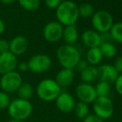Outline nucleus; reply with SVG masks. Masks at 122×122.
<instances>
[{"label":"nucleus","mask_w":122,"mask_h":122,"mask_svg":"<svg viewBox=\"0 0 122 122\" xmlns=\"http://www.w3.org/2000/svg\"><path fill=\"white\" fill-rule=\"evenodd\" d=\"M95 90H96V93H97V97H108V95H109L111 91V84L100 81L97 85H96Z\"/></svg>","instance_id":"5701e85b"},{"label":"nucleus","mask_w":122,"mask_h":122,"mask_svg":"<svg viewBox=\"0 0 122 122\" xmlns=\"http://www.w3.org/2000/svg\"><path fill=\"white\" fill-rule=\"evenodd\" d=\"M32 105L29 101L17 98L11 101L8 111L12 119L23 121L27 119L32 113Z\"/></svg>","instance_id":"20e7f679"},{"label":"nucleus","mask_w":122,"mask_h":122,"mask_svg":"<svg viewBox=\"0 0 122 122\" xmlns=\"http://www.w3.org/2000/svg\"><path fill=\"white\" fill-rule=\"evenodd\" d=\"M11 100L8 93L4 92H0V110L7 109L9 106Z\"/></svg>","instance_id":"bb28decb"},{"label":"nucleus","mask_w":122,"mask_h":122,"mask_svg":"<svg viewBox=\"0 0 122 122\" xmlns=\"http://www.w3.org/2000/svg\"><path fill=\"white\" fill-rule=\"evenodd\" d=\"M17 92H18V98L26 100V101H29L32 97L34 93L32 86L27 82H23Z\"/></svg>","instance_id":"aec40b11"},{"label":"nucleus","mask_w":122,"mask_h":122,"mask_svg":"<svg viewBox=\"0 0 122 122\" xmlns=\"http://www.w3.org/2000/svg\"><path fill=\"white\" fill-rule=\"evenodd\" d=\"M15 1H16V0H0V2H1L3 4H5V5L12 4V3H13Z\"/></svg>","instance_id":"f704fd0d"},{"label":"nucleus","mask_w":122,"mask_h":122,"mask_svg":"<svg viewBox=\"0 0 122 122\" xmlns=\"http://www.w3.org/2000/svg\"><path fill=\"white\" fill-rule=\"evenodd\" d=\"M103 59V55L99 47L89 48L86 54L87 62L92 66L98 65Z\"/></svg>","instance_id":"6ab92c4d"},{"label":"nucleus","mask_w":122,"mask_h":122,"mask_svg":"<svg viewBox=\"0 0 122 122\" xmlns=\"http://www.w3.org/2000/svg\"><path fill=\"white\" fill-rule=\"evenodd\" d=\"M23 82V77L19 72L13 71L2 75L0 79V87L3 92L12 93L17 92Z\"/></svg>","instance_id":"0eeeda50"},{"label":"nucleus","mask_w":122,"mask_h":122,"mask_svg":"<svg viewBox=\"0 0 122 122\" xmlns=\"http://www.w3.org/2000/svg\"><path fill=\"white\" fill-rule=\"evenodd\" d=\"M83 122H104V121L97 116L95 114H89L85 119H83Z\"/></svg>","instance_id":"2f4dec72"},{"label":"nucleus","mask_w":122,"mask_h":122,"mask_svg":"<svg viewBox=\"0 0 122 122\" xmlns=\"http://www.w3.org/2000/svg\"><path fill=\"white\" fill-rule=\"evenodd\" d=\"M28 70L34 73H43L51 66V60L47 55L37 54L32 56L27 61Z\"/></svg>","instance_id":"6e6552de"},{"label":"nucleus","mask_w":122,"mask_h":122,"mask_svg":"<svg viewBox=\"0 0 122 122\" xmlns=\"http://www.w3.org/2000/svg\"><path fill=\"white\" fill-rule=\"evenodd\" d=\"M37 97L43 101H53L61 92V88L53 79L46 78L38 83L36 89Z\"/></svg>","instance_id":"7ed1b4c3"},{"label":"nucleus","mask_w":122,"mask_h":122,"mask_svg":"<svg viewBox=\"0 0 122 122\" xmlns=\"http://www.w3.org/2000/svg\"><path fill=\"white\" fill-rule=\"evenodd\" d=\"M61 0H45L46 6L48 8L51 9H54V8H57L58 6L61 4Z\"/></svg>","instance_id":"c756f323"},{"label":"nucleus","mask_w":122,"mask_h":122,"mask_svg":"<svg viewBox=\"0 0 122 122\" xmlns=\"http://www.w3.org/2000/svg\"><path fill=\"white\" fill-rule=\"evenodd\" d=\"M28 41L24 36H17L9 42V51L15 56H19L27 51Z\"/></svg>","instance_id":"4468645a"},{"label":"nucleus","mask_w":122,"mask_h":122,"mask_svg":"<svg viewBox=\"0 0 122 122\" xmlns=\"http://www.w3.org/2000/svg\"><path fill=\"white\" fill-rule=\"evenodd\" d=\"M78 13L79 17L81 16L84 18H90L94 14V8L91 3H83L78 6Z\"/></svg>","instance_id":"a878e982"},{"label":"nucleus","mask_w":122,"mask_h":122,"mask_svg":"<svg viewBox=\"0 0 122 122\" xmlns=\"http://www.w3.org/2000/svg\"><path fill=\"white\" fill-rule=\"evenodd\" d=\"M110 35L111 38L118 42L122 43V22L113 23L111 28L110 29Z\"/></svg>","instance_id":"b1692460"},{"label":"nucleus","mask_w":122,"mask_h":122,"mask_svg":"<svg viewBox=\"0 0 122 122\" xmlns=\"http://www.w3.org/2000/svg\"><path fill=\"white\" fill-rule=\"evenodd\" d=\"M76 94L79 101L86 104L93 103L97 98L96 93L95 86L92 84H87L81 82L76 88Z\"/></svg>","instance_id":"1a4fd4ad"},{"label":"nucleus","mask_w":122,"mask_h":122,"mask_svg":"<svg viewBox=\"0 0 122 122\" xmlns=\"http://www.w3.org/2000/svg\"><path fill=\"white\" fill-rule=\"evenodd\" d=\"M62 37L64 41L68 45L75 43L78 39V29L75 24L71 26H66L63 29Z\"/></svg>","instance_id":"a211bd4d"},{"label":"nucleus","mask_w":122,"mask_h":122,"mask_svg":"<svg viewBox=\"0 0 122 122\" xmlns=\"http://www.w3.org/2000/svg\"><path fill=\"white\" fill-rule=\"evenodd\" d=\"M98 79L101 81L107 82L109 84H114L117 79L119 73L116 70L113 65L104 64L97 68Z\"/></svg>","instance_id":"ddd939ff"},{"label":"nucleus","mask_w":122,"mask_h":122,"mask_svg":"<svg viewBox=\"0 0 122 122\" xmlns=\"http://www.w3.org/2000/svg\"><path fill=\"white\" fill-rule=\"evenodd\" d=\"M4 30H5V24H4V23L0 19V35L3 33Z\"/></svg>","instance_id":"c9c22d12"},{"label":"nucleus","mask_w":122,"mask_h":122,"mask_svg":"<svg viewBox=\"0 0 122 122\" xmlns=\"http://www.w3.org/2000/svg\"><path fill=\"white\" fill-rule=\"evenodd\" d=\"M98 79V71L95 66L88 65L81 71V80L83 83L92 84Z\"/></svg>","instance_id":"f3484780"},{"label":"nucleus","mask_w":122,"mask_h":122,"mask_svg":"<svg viewBox=\"0 0 122 122\" xmlns=\"http://www.w3.org/2000/svg\"><path fill=\"white\" fill-rule=\"evenodd\" d=\"M121 50H122V49H121Z\"/></svg>","instance_id":"ea45409f"},{"label":"nucleus","mask_w":122,"mask_h":122,"mask_svg":"<svg viewBox=\"0 0 122 122\" xmlns=\"http://www.w3.org/2000/svg\"><path fill=\"white\" fill-rule=\"evenodd\" d=\"M56 16L58 23L61 25L71 26L76 23L79 18L78 6L76 3L70 0L61 2L56 11Z\"/></svg>","instance_id":"f257e3e1"},{"label":"nucleus","mask_w":122,"mask_h":122,"mask_svg":"<svg viewBox=\"0 0 122 122\" xmlns=\"http://www.w3.org/2000/svg\"><path fill=\"white\" fill-rule=\"evenodd\" d=\"M51 122H56V121H51Z\"/></svg>","instance_id":"4c0bfd02"},{"label":"nucleus","mask_w":122,"mask_h":122,"mask_svg":"<svg viewBox=\"0 0 122 122\" xmlns=\"http://www.w3.org/2000/svg\"><path fill=\"white\" fill-rule=\"evenodd\" d=\"M82 42L86 47L89 48H94V47H99L101 46V34L95 30H86L81 35Z\"/></svg>","instance_id":"2eb2a0df"},{"label":"nucleus","mask_w":122,"mask_h":122,"mask_svg":"<svg viewBox=\"0 0 122 122\" xmlns=\"http://www.w3.org/2000/svg\"><path fill=\"white\" fill-rule=\"evenodd\" d=\"M55 81L61 88L69 86L74 81L73 70L66 69V68L61 69L56 74Z\"/></svg>","instance_id":"dca6fc26"},{"label":"nucleus","mask_w":122,"mask_h":122,"mask_svg":"<svg viewBox=\"0 0 122 122\" xmlns=\"http://www.w3.org/2000/svg\"><path fill=\"white\" fill-rule=\"evenodd\" d=\"M9 51V42L5 39H0V54Z\"/></svg>","instance_id":"c85d7f7f"},{"label":"nucleus","mask_w":122,"mask_h":122,"mask_svg":"<svg viewBox=\"0 0 122 122\" xmlns=\"http://www.w3.org/2000/svg\"><path fill=\"white\" fill-rule=\"evenodd\" d=\"M17 67L18 68V70H19L20 71H26L28 70V66H27V62H21L19 63V64H18V66H17Z\"/></svg>","instance_id":"72a5a7b5"},{"label":"nucleus","mask_w":122,"mask_h":122,"mask_svg":"<svg viewBox=\"0 0 122 122\" xmlns=\"http://www.w3.org/2000/svg\"><path fill=\"white\" fill-rule=\"evenodd\" d=\"M20 6L27 12L36 11L39 8L41 0H18Z\"/></svg>","instance_id":"393cba45"},{"label":"nucleus","mask_w":122,"mask_h":122,"mask_svg":"<svg viewBox=\"0 0 122 122\" xmlns=\"http://www.w3.org/2000/svg\"><path fill=\"white\" fill-rule=\"evenodd\" d=\"M63 26L56 21L47 23L43 28V37L49 42H55L62 37Z\"/></svg>","instance_id":"9d476101"},{"label":"nucleus","mask_w":122,"mask_h":122,"mask_svg":"<svg viewBox=\"0 0 122 122\" xmlns=\"http://www.w3.org/2000/svg\"><path fill=\"white\" fill-rule=\"evenodd\" d=\"M121 122H122V119H121Z\"/></svg>","instance_id":"58836bf2"},{"label":"nucleus","mask_w":122,"mask_h":122,"mask_svg":"<svg viewBox=\"0 0 122 122\" xmlns=\"http://www.w3.org/2000/svg\"><path fill=\"white\" fill-rule=\"evenodd\" d=\"M18 66L17 56L10 51L0 54V74L4 75L6 73L15 71Z\"/></svg>","instance_id":"9b49d317"},{"label":"nucleus","mask_w":122,"mask_h":122,"mask_svg":"<svg viewBox=\"0 0 122 122\" xmlns=\"http://www.w3.org/2000/svg\"><path fill=\"white\" fill-rule=\"evenodd\" d=\"M94 114L101 120H108L114 114V104L108 97H97L93 102Z\"/></svg>","instance_id":"423d86ee"},{"label":"nucleus","mask_w":122,"mask_h":122,"mask_svg":"<svg viewBox=\"0 0 122 122\" xmlns=\"http://www.w3.org/2000/svg\"><path fill=\"white\" fill-rule=\"evenodd\" d=\"M56 57L63 68L73 70L81 60V55L75 47L66 44L58 47Z\"/></svg>","instance_id":"f03ea898"},{"label":"nucleus","mask_w":122,"mask_h":122,"mask_svg":"<svg viewBox=\"0 0 122 122\" xmlns=\"http://www.w3.org/2000/svg\"><path fill=\"white\" fill-rule=\"evenodd\" d=\"M103 56L106 58H113L116 56L117 50L111 42H102L99 47Z\"/></svg>","instance_id":"4be33fe9"},{"label":"nucleus","mask_w":122,"mask_h":122,"mask_svg":"<svg viewBox=\"0 0 122 122\" xmlns=\"http://www.w3.org/2000/svg\"><path fill=\"white\" fill-rule=\"evenodd\" d=\"M114 85H115V88H116V91L117 92V93L122 97V73L119 74L117 79H116V81H115Z\"/></svg>","instance_id":"cd10ccee"},{"label":"nucleus","mask_w":122,"mask_h":122,"mask_svg":"<svg viewBox=\"0 0 122 122\" xmlns=\"http://www.w3.org/2000/svg\"><path fill=\"white\" fill-rule=\"evenodd\" d=\"M113 66L116 68V70L117 71L118 73L119 74L122 73V56H119L116 58Z\"/></svg>","instance_id":"7c9ffc66"},{"label":"nucleus","mask_w":122,"mask_h":122,"mask_svg":"<svg viewBox=\"0 0 122 122\" xmlns=\"http://www.w3.org/2000/svg\"><path fill=\"white\" fill-rule=\"evenodd\" d=\"M8 122H22V121H17V120H13V119H11L9 120Z\"/></svg>","instance_id":"e433bc0d"},{"label":"nucleus","mask_w":122,"mask_h":122,"mask_svg":"<svg viewBox=\"0 0 122 122\" xmlns=\"http://www.w3.org/2000/svg\"><path fill=\"white\" fill-rule=\"evenodd\" d=\"M74 112L77 118L79 119H85L89 114H90V109H89L88 104H86L81 101H79L75 105L74 107Z\"/></svg>","instance_id":"412c9836"},{"label":"nucleus","mask_w":122,"mask_h":122,"mask_svg":"<svg viewBox=\"0 0 122 122\" xmlns=\"http://www.w3.org/2000/svg\"><path fill=\"white\" fill-rule=\"evenodd\" d=\"M92 23L95 31L99 33H105L109 32L114 23V21L112 15L108 11L99 10L92 15Z\"/></svg>","instance_id":"39448f33"},{"label":"nucleus","mask_w":122,"mask_h":122,"mask_svg":"<svg viewBox=\"0 0 122 122\" xmlns=\"http://www.w3.org/2000/svg\"><path fill=\"white\" fill-rule=\"evenodd\" d=\"M57 109L62 113H70L75 107V99L68 92H61L55 100Z\"/></svg>","instance_id":"f8f14e48"},{"label":"nucleus","mask_w":122,"mask_h":122,"mask_svg":"<svg viewBox=\"0 0 122 122\" xmlns=\"http://www.w3.org/2000/svg\"><path fill=\"white\" fill-rule=\"evenodd\" d=\"M87 66H88V64H87L86 61H83V60H80V61H79V62L77 63L76 66L75 68H76V69L81 72V71H83V70L85 69V68Z\"/></svg>","instance_id":"473e14b6"}]
</instances>
